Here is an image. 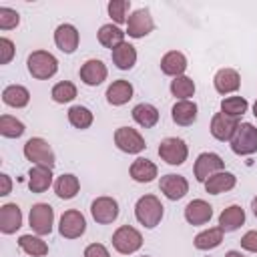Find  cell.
<instances>
[{"label":"cell","mask_w":257,"mask_h":257,"mask_svg":"<svg viewBox=\"0 0 257 257\" xmlns=\"http://www.w3.org/2000/svg\"><path fill=\"white\" fill-rule=\"evenodd\" d=\"M163 213H165V207L155 195H143L135 205V217L147 229H155L161 223Z\"/></svg>","instance_id":"cell-1"},{"label":"cell","mask_w":257,"mask_h":257,"mask_svg":"<svg viewBox=\"0 0 257 257\" xmlns=\"http://www.w3.org/2000/svg\"><path fill=\"white\" fill-rule=\"evenodd\" d=\"M26 66H28V72L38 78V80H46V78H52L58 70V60L54 54H50L48 50H34L28 60H26Z\"/></svg>","instance_id":"cell-2"},{"label":"cell","mask_w":257,"mask_h":257,"mask_svg":"<svg viewBox=\"0 0 257 257\" xmlns=\"http://www.w3.org/2000/svg\"><path fill=\"white\" fill-rule=\"evenodd\" d=\"M24 157L30 163L40 165V167L54 169V165H56V157H54L52 147L48 145V141H44L40 137H32V139L26 141V145H24Z\"/></svg>","instance_id":"cell-3"},{"label":"cell","mask_w":257,"mask_h":257,"mask_svg":"<svg viewBox=\"0 0 257 257\" xmlns=\"http://www.w3.org/2000/svg\"><path fill=\"white\" fill-rule=\"evenodd\" d=\"M231 151L241 157L253 155L257 151V126L251 122H239L231 139Z\"/></svg>","instance_id":"cell-4"},{"label":"cell","mask_w":257,"mask_h":257,"mask_svg":"<svg viewBox=\"0 0 257 257\" xmlns=\"http://www.w3.org/2000/svg\"><path fill=\"white\" fill-rule=\"evenodd\" d=\"M112 247L120 255H131L143 247V235H141V231H137L131 225H120L112 233Z\"/></svg>","instance_id":"cell-5"},{"label":"cell","mask_w":257,"mask_h":257,"mask_svg":"<svg viewBox=\"0 0 257 257\" xmlns=\"http://www.w3.org/2000/svg\"><path fill=\"white\" fill-rule=\"evenodd\" d=\"M159 157L167 163V165H183L189 157V147L183 139H177V137H167L161 141L159 145Z\"/></svg>","instance_id":"cell-6"},{"label":"cell","mask_w":257,"mask_h":257,"mask_svg":"<svg viewBox=\"0 0 257 257\" xmlns=\"http://www.w3.org/2000/svg\"><path fill=\"white\" fill-rule=\"evenodd\" d=\"M28 221H30V227L36 235H50L52 223H54V209L48 203H36L30 209Z\"/></svg>","instance_id":"cell-7"},{"label":"cell","mask_w":257,"mask_h":257,"mask_svg":"<svg viewBox=\"0 0 257 257\" xmlns=\"http://www.w3.org/2000/svg\"><path fill=\"white\" fill-rule=\"evenodd\" d=\"M114 145L128 155H139L145 151V139L141 137V133L133 126H118L114 131Z\"/></svg>","instance_id":"cell-8"},{"label":"cell","mask_w":257,"mask_h":257,"mask_svg":"<svg viewBox=\"0 0 257 257\" xmlns=\"http://www.w3.org/2000/svg\"><path fill=\"white\" fill-rule=\"evenodd\" d=\"M223 169H225V161L217 153H201L195 161L193 173L199 183H205L209 177H213L215 173H221Z\"/></svg>","instance_id":"cell-9"},{"label":"cell","mask_w":257,"mask_h":257,"mask_svg":"<svg viewBox=\"0 0 257 257\" xmlns=\"http://www.w3.org/2000/svg\"><path fill=\"white\" fill-rule=\"evenodd\" d=\"M84 231H86V221L80 211L68 209L62 213L60 223H58V233L64 239H78L80 235H84Z\"/></svg>","instance_id":"cell-10"},{"label":"cell","mask_w":257,"mask_h":257,"mask_svg":"<svg viewBox=\"0 0 257 257\" xmlns=\"http://www.w3.org/2000/svg\"><path fill=\"white\" fill-rule=\"evenodd\" d=\"M153 28H155V22H153V16H151L149 8L135 10L126 20V34L131 38H143V36L151 34Z\"/></svg>","instance_id":"cell-11"},{"label":"cell","mask_w":257,"mask_h":257,"mask_svg":"<svg viewBox=\"0 0 257 257\" xmlns=\"http://www.w3.org/2000/svg\"><path fill=\"white\" fill-rule=\"evenodd\" d=\"M90 215L96 223L108 225L118 217V203L112 197H96L90 205Z\"/></svg>","instance_id":"cell-12"},{"label":"cell","mask_w":257,"mask_h":257,"mask_svg":"<svg viewBox=\"0 0 257 257\" xmlns=\"http://www.w3.org/2000/svg\"><path fill=\"white\" fill-rule=\"evenodd\" d=\"M159 189H161V193H163L167 199L179 201V199H183V197L189 193V183H187V179H185L183 175L169 173V175L161 177Z\"/></svg>","instance_id":"cell-13"},{"label":"cell","mask_w":257,"mask_h":257,"mask_svg":"<svg viewBox=\"0 0 257 257\" xmlns=\"http://www.w3.org/2000/svg\"><path fill=\"white\" fill-rule=\"evenodd\" d=\"M237 126H239V120L235 116L225 114V112H215L211 118V135L221 143L231 141Z\"/></svg>","instance_id":"cell-14"},{"label":"cell","mask_w":257,"mask_h":257,"mask_svg":"<svg viewBox=\"0 0 257 257\" xmlns=\"http://www.w3.org/2000/svg\"><path fill=\"white\" fill-rule=\"evenodd\" d=\"M78 74H80V80H82L86 86H98L100 82L106 80L108 70H106V66H104L102 60L90 58V60H86V62L80 66Z\"/></svg>","instance_id":"cell-15"},{"label":"cell","mask_w":257,"mask_h":257,"mask_svg":"<svg viewBox=\"0 0 257 257\" xmlns=\"http://www.w3.org/2000/svg\"><path fill=\"white\" fill-rule=\"evenodd\" d=\"M211 217H213V207H211L207 201H203V199H193V201L187 203V207H185V219H187V223L193 225V227L209 223Z\"/></svg>","instance_id":"cell-16"},{"label":"cell","mask_w":257,"mask_h":257,"mask_svg":"<svg viewBox=\"0 0 257 257\" xmlns=\"http://www.w3.org/2000/svg\"><path fill=\"white\" fill-rule=\"evenodd\" d=\"M22 227V211L16 203H6L0 207V231L12 235Z\"/></svg>","instance_id":"cell-17"},{"label":"cell","mask_w":257,"mask_h":257,"mask_svg":"<svg viewBox=\"0 0 257 257\" xmlns=\"http://www.w3.org/2000/svg\"><path fill=\"white\" fill-rule=\"evenodd\" d=\"M78 40H80V34L72 24H60L54 30V44L66 54H72L78 48Z\"/></svg>","instance_id":"cell-18"},{"label":"cell","mask_w":257,"mask_h":257,"mask_svg":"<svg viewBox=\"0 0 257 257\" xmlns=\"http://www.w3.org/2000/svg\"><path fill=\"white\" fill-rule=\"evenodd\" d=\"M213 84H215V90L219 94H229V92L239 90L241 76L235 68H221V70H217V74L213 78Z\"/></svg>","instance_id":"cell-19"},{"label":"cell","mask_w":257,"mask_h":257,"mask_svg":"<svg viewBox=\"0 0 257 257\" xmlns=\"http://www.w3.org/2000/svg\"><path fill=\"white\" fill-rule=\"evenodd\" d=\"M171 118L179 126H191L197 120V104L193 100H177L171 108Z\"/></svg>","instance_id":"cell-20"},{"label":"cell","mask_w":257,"mask_h":257,"mask_svg":"<svg viewBox=\"0 0 257 257\" xmlns=\"http://www.w3.org/2000/svg\"><path fill=\"white\" fill-rule=\"evenodd\" d=\"M131 98H133V84H131L128 80L118 78V80H114L112 84H108V88H106V100H108V104H112V106H122V104H126Z\"/></svg>","instance_id":"cell-21"},{"label":"cell","mask_w":257,"mask_h":257,"mask_svg":"<svg viewBox=\"0 0 257 257\" xmlns=\"http://www.w3.org/2000/svg\"><path fill=\"white\" fill-rule=\"evenodd\" d=\"M128 173H131V179L137 181V183H151L159 175V169H157V165L153 161L139 157V159L133 161Z\"/></svg>","instance_id":"cell-22"},{"label":"cell","mask_w":257,"mask_h":257,"mask_svg":"<svg viewBox=\"0 0 257 257\" xmlns=\"http://www.w3.org/2000/svg\"><path fill=\"white\" fill-rule=\"evenodd\" d=\"M235 185H237V177L229 171H221L205 181V191L209 195H221L225 191H231Z\"/></svg>","instance_id":"cell-23"},{"label":"cell","mask_w":257,"mask_h":257,"mask_svg":"<svg viewBox=\"0 0 257 257\" xmlns=\"http://www.w3.org/2000/svg\"><path fill=\"white\" fill-rule=\"evenodd\" d=\"M187 56L179 50H171L161 58V70L169 76H183V72L187 70Z\"/></svg>","instance_id":"cell-24"},{"label":"cell","mask_w":257,"mask_h":257,"mask_svg":"<svg viewBox=\"0 0 257 257\" xmlns=\"http://www.w3.org/2000/svg\"><path fill=\"white\" fill-rule=\"evenodd\" d=\"M52 185V169L34 165L28 171V189L32 193H44Z\"/></svg>","instance_id":"cell-25"},{"label":"cell","mask_w":257,"mask_h":257,"mask_svg":"<svg viewBox=\"0 0 257 257\" xmlns=\"http://www.w3.org/2000/svg\"><path fill=\"white\" fill-rule=\"evenodd\" d=\"M243 223H245V211L239 205H229L219 215V227L223 229V233L237 231Z\"/></svg>","instance_id":"cell-26"},{"label":"cell","mask_w":257,"mask_h":257,"mask_svg":"<svg viewBox=\"0 0 257 257\" xmlns=\"http://www.w3.org/2000/svg\"><path fill=\"white\" fill-rule=\"evenodd\" d=\"M2 100L12 108H24L30 102V92L22 84H10L2 90Z\"/></svg>","instance_id":"cell-27"},{"label":"cell","mask_w":257,"mask_h":257,"mask_svg":"<svg viewBox=\"0 0 257 257\" xmlns=\"http://www.w3.org/2000/svg\"><path fill=\"white\" fill-rule=\"evenodd\" d=\"M110 54H112V62L120 70H131L135 66V62H137V48L133 44H128V42H122L120 46L110 50Z\"/></svg>","instance_id":"cell-28"},{"label":"cell","mask_w":257,"mask_h":257,"mask_svg":"<svg viewBox=\"0 0 257 257\" xmlns=\"http://www.w3.org/2000/svg\"><path fill=\"white\" fill-rule=\"evenodd\" d=\"M221 241H223V229L221 227H209V229H205V231L195 235L193 245L197 249H201V251H209V249L219 247Z\"/></svg>","instance_id":"cell-29"},{"label":"cell","mask_w":257,"mask_h":257,"mask_svg":"<svg viewBox=\"0 0 257 257\" xmlns=\"http://www.w3.org/2000/svg\"><path fill=\"white\" fill-rule=\"evenodd\" d=\"M133 118L143 128H153L159 122V110H157V106H153L149 102H139L133 108Z\"/></svg>","instance_id":"cell-30"},{"label":"cell","mask_w":257,"mask_h":257,"mask_svg":"<svg viewBox=\"0 0 257 257\" xmlns=\"http://www.w3.org/2000/svg\"><path fill=\"white\" fill-rule=\"evenodd\" d=\"M124 34L116 24H102L98 28V42L104 46V48H110L114 50L116 46H120L124 42Z\"/></svg>","instance_id":"cell-31"},{"label":"cell","mask_w":257,"mask_h":257,"mask_svg":"<svg viewBox=\"0 0 257 257\" xmlns=\"http://www.w3.org/2000/svg\"><path fill=\"white\" fill-rule=\"evenodd\" d=\"M78 189H80V181H78V177H74V175H70V173L60 175V177L54 181V193H56L60 199H72V197H76Z\"/></svg>","instance_id":"cell-32"},{"label":"cell","mask_w":257,"mask_h":257,"mask_svg":"<svg viewBox=\"0 0 257 257\" xmlns=\"http://www.w3.org/2000/svg\"><path fill=\"white\" fill-rule=\"evenodd\" d=\"M18 247H20L26 255H32V257H44V255L48 253L46 241H42V239L36 237V235H20V237H18Z\"/></svg>","instance_id":"cell-33"},{"label":"cell","mask_w":257,"mask_h":257,"mask_svg":"<svg viewBox=\"0 0 257 257\" xmlns=\"http://www.w3.org/2000/svg\"><path fill=\"white\" fill-rule=\"evenodd\" d=\"M92 120H94V116H92V112H90L86 106L74 104V106L68 108V122H70L74 128L84 131V128H88V126L92 124Z\"/></svg>","instance_id":"cell-34"},{"label":"cell","mask_w":257,"mask_h":257,"mask_svg":"<svg viewBox=\"0 0 257 257\" xmlns=\"http://www.w3.org/2000/svg\"><path fill=\"white\" fill-rule=\"evenodd\" d=\"M24 122L18 120L16 116H10V114H2L0 116V135L6 137V139H18L24 135Z\"/></svg>","instance_id":"cell-35"},{"label":"cell","mask_w":257,"mask_h":257,"mask_svg":"<svg viewBox=\"0 0 257 257\" xmlns=\"http://www.w3.org/2000/svg\"><path fill=\"white\" fill-rule=\"evenodd\" d=\"M171 92L173 96H177L179 100H189L195 94V82L189 76H177L175 80H171Z\"/></svg>","instance_id":"cell-36"},{"label":"cell","mask_w":257,"mask_h":257,"mask_svg":"<svg viewBox=\"0 0 257 257\" xmlns=\"http://www.w3.org/2000/svg\"><path fill=\"white\" fill-rule=\"evenodd\" d=\"M50 96H52V100L58 102V104L70 102V100L76 98V86H74L70 80H60V82H56V84L52 86Z\"/></svg>","instance_id":"cell-37"},{"label":"cell","mask_w":257,"mask_h":257,"mask_svg":"<svg viewBox=\"0 0 257 257\" xmlns=\"http://www.w3.org/2000/svg\"><path fill=\"white\" fill-rule=\"evenodd\" d=\"M247 108H249V102L243 96H227V98L221 100V112H225L229 116H235V118L245 114Z\"/></svg>","instance_id":"cell-38"},{"label":"cell","mask_w":257,"mask_h":257,"mask_svg":"<svg viewBox=\"0 0 257 257\" xmlns=\"http://www.w3.org/2000/svg\"><path fill=\"white\" fill-rule=\"evenodd\" d=\"M106 10H108V16H110V18L114 20V24L118 26V24H122V22L128 20L126 14H128V10H131V2H128V0H110L108 6H106Z\"/></svg>","instance_id":"cell-39"},{"label":"cell","mask_w":257,"mask_h":257,"mask_svg":"<svg viewBox=\"0 0 257 257\" xmlns=\"http://www.w3.org/2000/svg\"><path fill=\"white\" fill-rule=\"evenodd\" d=\"M18 22H20V14L16 10H12L8 6L0 8V28L2 30H12L18 26Z\"/></svg>","instance_id":"cell-40"},{"label":"cell","mask_w":257,"mask_h":257,"mask_svg":"<svg viewBox=\"0 0 257 257\" xmlns=\"http://www.w3.org/2000/svg\"><path fill=\"white\" fill-rule=\"evenodd\" d=\"M14 58V42L6 36L0 38V64H8Z\"/></svg>","instance_id":"cell-41"},{"label":"cell","mask_w":257,"mask_h":257,"mask_svg":"<svg viewBox=\"0 0 257 257\" xmlns=\"http://www.w3.org/2000/svg\"><path fill=\"white\" fill-rule=\"evenodd\" d=\"M241 247L245 251H251V253H257V231H247L243 237H241Z\"/></svg>","instance_id":"cell-42"},{"label":"cell","mask_w":257,"mask_h":257,"mask_svg":"<svg viewBox=\"0 0 257 257\" xmlns=\"http://www.w3.org/2000/svg\"><path fill=\"white\" fill-rule=\"evenodd\" d=\"M84 257H110V253L102 243H90L84 249Z\"/></svg>","instance_id":"cell-43"},{"label":"cell","mask_w":257,"mask_h":257,"mask_svg":"<svg viewBox=\"0 0 257 257\" xmlns=\"http://www.w3.org/2000/svg\"><path fill=\"white\" fill-rule=\"evenodd\" d=\"M10 191H12V181L6 173H2L0 175V195L6 197V195H10Z\"/></svg>","instance_id":"cell-44"},{"label":"cell","mask_w":257,"mask_h":257,"mask_svg":"<svg viewBox=\"0 0 257 257\" xmlns=\"http://www.w3.org/2000/svg\"><path fill=\"white\" fill-rule=\"evenodd\" d=\"M225 257H245V255H241L239 251H227V253H225Z\"/></svg>","instance_id":"cell-45"},{"label":"cell","mask_w":257,"mask_h":257,"mask_svg":"<svg viewBox=\"0 0 257 257\" xmlns=\"http://www.w3.org/2000/svg\"><path fill=\"white\" fill-rule=\"evenodd\" d=\"M251 209H253V215L257 217V197H255V199L251 201Z\"/></svg>","instance_id":"cell-46"},{"label":"cell","mask_w":257,"mask_h":257,"mask_svg":"<svg viewBox=\"0 0 257 257\" xmlns=\"http://www.w3.org/2000/svg\"><path fill=\"white\" fill-rule=\"evenodd\" d=\"M253 114H255V118H257V100L253 102Z\"/></svg>","instance_id":"cell-47"},{"label":"cell","mask_w":257,"mask_h":257,"mask_svg":"<svg viewBox=\"0 0 257 257\" xmlns=\"http://www.w3.org/2000/svg\"><path fill=\"white\" fill-rule=\"evenodd\" d=\"M143 257H149V255H143Z\"/></svg>","instance_id":"cell-48"}]
</instances>
